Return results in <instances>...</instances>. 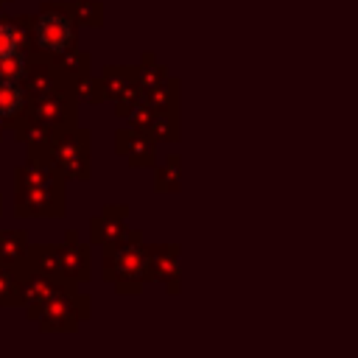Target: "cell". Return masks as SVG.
I'll list each match as a JSON object with an SVG mask.
<instances>
[{
    "instance_id": "1",
    "label": "cell",
    "mask_w": 358,
    "mask_h": 358,
    "mask_svg": "<svg viewBox=\"0 0 358 358\" xmlns=\"http://www.w3.org/2000/svg\"><path fill=\"white\" fill-rule=\"evenodd\" d=\"M76 42V25L67 14L62 11H42L34 20V45L48 53V56H59L64 50H70Z\"/></svg>"
},
{
    "instance_id": "2",
    "label": "cell",
    "mask_w": 358,
    "mask_h": 358,
    "mask_svg": "<svg viewBox=\"0 0 358 358\" xmlns=\"http://www.w3.org/2000/svg\"><path fill=\"white\" fill-rule=\"evenodd\" d=\"M53 162L70 179H84L90 173V145L84 131H70L53 143Z\"/></svg>"
},
{
    "instance_id": "3",
    "label": "cell",
    "mask_w": 358,
    "mask_h": 358,
    "mask_svg": "<svg viewBox=\"0 0 358 358\" xmlns=\"http://www.w3.org/2000/svg\"><path fill=\"white\" fill-rule=\"evenodd\" d=\"M34 120H39L42 126H64V123H73L76 117V106L70 98L59 95V92H50V95H42V98H34Z\"/></svg>"
},
{
    "instance_id": "4",
    "label": "cell",
    "mask_w": 358,
    "mask_h": 358,
    "mask_svg": "<svg viewBox=\"0 0 358 358\" xmlns=\"http://www.w3.org/2000/svg\"><path fill=\"white\" fill-rule=\"evenodd\" d=\"M145 268H148V255H145L143 249H137V246H123V249L115 252V271H109V277L115 274L117 285H120L126 277L134 280V285H137L140 277L145 274Z\"/></svg>"
},
{
    "instance_id": "5",
    "label": "cell",
    "mask_w": 358,
    "mask_h": 358,
    "mask_svg": "<svg viewBox=\"0 0 358 358\" xmlns=\"http://www.w3.org/2000/svg\"><path fill=\"white\" fill-rule=\"evenodd\" d=\"M76 296H64L62 291H56L48 302H45V319L42 327L48 330H64V327H76Z\"/></svg>"
},
{
    "instance_id": "6",
    "label": "cell",
    "mask_w": 358,
    "mask_h": 358,
    "mask_svg": "<svg viewBox=\"0 0 358 358\" xmlns=\"http://www.w3.org/2000/svg\"><path fill=\"white\" fill-rule=\"evenodd\" d=\"M28 103V92L22 87V81L14 78H0V120H14L25 112Z\"/></svg>"
},
{
    "instance_id": "7",
    "label": "cell",
    "mask_w": 358,
    "mask_h": 358,
    "mask_svg": "<svg viewBox=\"0 0 358 358\" xmlns=\"http://www.w3.org/2000/svg\"><path fill=\"white\" fill-rule=\"evenodd\" d=\"M25 78H28V81H25V92L34 95V98H42V95H50V92L59 90L53 73H50L45 64H36V67L25 70Z\"/></svg>"
},
{
    "instance_id": "8",
    "label": "cell",
    "mask_w": 358,
    "mask_h": 358,
    "mask_svg": "<svg viewBox=\"0 0 358 358\" xmlns=\"http://www.w3.org/2000/svg\"><path fill=\"white\" fill-rule=\"evenodd\" d=\"M22 48H25V31H22L17 22L0 17V59L14 56V53H20Z\"/></svg>"
},
{
    "instance_id": "9",
    "label": "cell",
    "mask_w": 358,
    "mask_h": 358,
    "mask_svg": "<svg viewBox=\"0 0 358 358\" xmlns=\"http://www.w3.org/2000/svg\"><path fill=\"white\" fill-rule=\"evenodd\" d=\"M53 294H56V288H53L45 277H34V280H28V282H25V288L20 291V296L31 305V310H36L39 305L45 308V302H48Z\"/></svg>"
},
{
    "instance_id": "10",
    "label": "cell",
    "mask_w": 358,
    "mask_h": 358,
    "mask_svg": "<svg viewBox=\"0 0 358 358\" xmlns=\"http://www.w3.org/2000/svg\"><path fill=\"white\" fill-rule=\"evenodd\" d=\"M59 255V268H64L73 280L84 277V266H87V257H84V246H67L64 252H56Z\"/></svg>"
},
{
    "instance_id": "11",
    "label": "cell",
    "mask_w": 358,
    "mask_h": 358,
    "mask_svg": "<svg viewBox=\"0 0 358 358\" xmlns=\"http://www.w3.org/2000/svg\"><path fill=\"white\" fill-rule=\"evenodd\" d=\"M25 257V243L20 235H0V263L17 266Z\"/></svg>"
},
{
    "instance_id": "12",
    "label": "cell",
    "mask_w": 358,
    "mask_h": 358,
    "mask_svg": "<svg viewBox=\"0 0 358 358\" xmlns=\"http://www.w3.org/2000/svg\"><path fill=\"white\" fill-rule=\"evenodd\" d=\"M25 70H28V56H25V50H20V53H14V56L0 59V78L22 81V78H25Z\"/></svg>"
},
{
    "instance_id": "13",
    "label": "cell",
    "mask_w": 358,
    "mask_h": 358,
    "mask_svg": "<svg viewBox=\"0 0 358 358\" xmlns=\"http://www.w3.org/2000/svg\"><path fill=\"white\" fill-rule=\"evenodd\" d=\"M20 294H17V285L11 282V277L6 271H0V302L8 305V302H17Z\"/></svg>"
},
{
    "instance_id": "14",
    "label": "cell",
    "mask_w": 358,
    "mask_h": 358,
    "mask_svg": "<svg viewBox=\"0 0 358 358\" xmlns=\"http://www.w3.org/2000/svg\"><path fill=\"white\" fill-rule=\"evenodd\" d=\"M173 266H176V260H173V252L171 255H165V257H157V268H159V277H173L176 271H173Z\"/></svg>"
},
{
    "instance_id": "15",
    "label": "cell",
    "mask_w": 358,
    "mask_h": 358,
    "mask_svg": "<svg viewBox=\"0 0 358 358\" xmlns=\"http://www.w3.org/2000/svg\"><path fill=\"white\" fill-rule=\"evenodd\" d=\"M78 8H81V17H84V20H90V6H84V3H81ZM92 20H95V17H92ZM95 25H98V20H95Z\"/></svg>"
},
{
    "instance_id": "16",
    "label": "cell",
    "mask_w": 358,
    "mask_h": 358,
    "mask_svg": "<svg viewBox=\"0 0 358 358\" xmlns=\"http://www.w3.org/2000/svg\"><path fill=\"white\" fill-rule=\"evenodd\" d=\"M0 131H3V120H0Z\"/></svg>"
}]
</instances>
